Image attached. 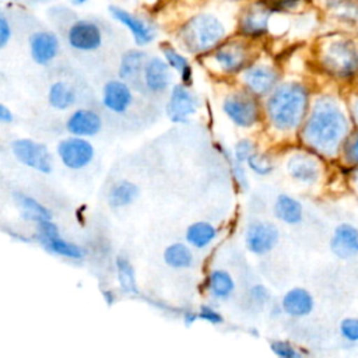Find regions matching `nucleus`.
Masks as SVG:
<instances>
[{
    "label": "nucleus",
    "mask_w": 358,
    "mask_h": 358,
    "mask_svg": "<svg viewBox=\"0 0 358 358\" xmlns=\"http://www.w3.org/2000/svg\"><path fill=\"white\" fill-rule=\"evenodd\" d=\"M348 130V122L340 106L330 98L316 101L303 127L308 145L324 155H333Z\"/></svg>",
    "instance_id": "obj_1"
},
{
    "label": "nucleus",
    "mask_w": 358,
    "mask_h": 358,
    "mask_svg": "<svg viewBox=\"0 0 358 358\" xmlns=\"http://www.w3.org/2000/svg\"><path fill=\"white\" fill-rule=\"evenodd\" d=\"M308 109V91L298 83L277 87L267 101V116L278 130H292L302 122Z\"/></svg>",
    "instance_id": "obj_2"
},
{
    "label": "nucleus",
    "mask_w": 358,
    "mask_h": 358,
    "mask_svg": "<svg viewBox=\"0 0 358 358\" xmlns=\"http://www.w3.org/2000/svg\"><path fill=\"white\" fill-rule=\"evenodd\" d=\"M224 35V25L210 14H200L190 18L180 31V39L185 48L193 53L213 49Z\"/></svg>",
    "instance_id": "obj_3"
},
{
    "label": "nucleus",
    "mask_w": 358,
    "mask_h": 358,
    "mask_svg": "<svg viewBox=\"0 0 358 358\" xmlns=\"http://www.w3.org/2000/svg\"><path fill=\"white\" fill-rule=\"evenodd\" d=\"M324 64L337 76H351L358 70V49L350 41H336L327 48Z\"/></svg>",
    "instance_id": "obj_4"
},
{
    "label": "nucleus",
    "mask_w": 358,
    "mask_h": 358,
    "mask_svg": "<svg viewBox=\"0 0 358 358\" xmlns=\"http://www.w3.org/2000/svg\"><path fill=\"white\" fill-rule=\"evenodd\" d=\"M13 154L24 165L43 173L52 171V155L46 145L29 138L15 140L11 145Z\"/></svg>",
    "instance_id": "obj_5"
},
{
    "label": "nucleus",
    "mask_w": 358,
    "mask_h": 358,
    "mask_svg": "<svg viewBox=\"0 0 358 358\" xmlns=\"http://www.w3.org/2000/svg\"><path fill=\"white\" fill-rule=\"evenodd\" d=\"M57 154L64 166L70 169H80L92 161L94 148L87 140L76 136L60 141Z\"/></svg>",
    "instance_id": "obj_6"
},
{
    "label": "nucleus",
    "mask_w": 358,
    "mask_h": 358,
    "mask_svg": "<svg viewBox=\"0 0 358 358\" xmlns=\"http://www.w3.org/2000/svg\"><path fill=\"white\" fill-rule=\"evenodd\" d=\"M224 112L241 127H249L256 123L259 110L256 102L245 94H234L224 101Z\"/></svg>",
    "instance_id": "obj_7"
},
{
    "label": "nucleus",
    "mask_w": 358,
    "mask_h": 358,
    "mask_svg": "<svg viewBox=\"0 0 358 358\" xmlns=\"http://www.w3.org/2000/svg\"><path fill=\"white\" fill-rule=\"evenodd\" d=\"M67 39L71 48L84 52L95 50L102 43V35L98 25L87 20L74 22L69 29Z\"/></svg>",
    "instance_id": "obj_8"
},
{
    "label": "nucleus",
    "mask_w": 358,
    "mask_h": 358,
    "mask_svg": "<svg viewBox=\"0 0 358 358\" xmlns=\"http://www.w3.org/2000/svg\"><path fill=\"white\" fill-rule=\"evenodd\" d=\"M278 241V229L270 222H253L246 231V246L256 255L271 250Z\"/></svg>",
    "instance_id": "obj_9"
},
{
    "label": "nucleus",
    "mask_w": 358,
    "mask_h": 358,
    "mask_svg": "<svg viewBox=\"0 0 358 358\" xmlns=\"http://www.w3.org/2000/svg\"><path fill=\"white\" fill-rule=\"evenodd\" d=\"M197 109V101L194 95L182 84L173 87L169 102L166 105V113L175 123H183L187 116L193 115Z\"/></svg>",
    "instance_id": "obj_10"
},
{
    "label": "nucleus",
    "mask_w": 358,
    "mask_h": 358,
    "mask_svg": "<svg viewBox=\"0 0 358 358\" xmlns=\"http://www.w3.org/2000/svg\"><path fill=\"white\" fill-rule=\"evenodd\" d=\"M109 13L112 14V17L115 20H117L120 24H123L124 27L129 28V31L131 32L134 41L137 45L143 46L150 43L154 36H155V29L152 25H150L148 22H145L144 20L130 14L129 11L119 8L116 6H110L109 7Z\"/></svg>",
    "instance_id": "obj_11"
},
{
    "label": "nucleus",
    "mask_w": 358,
    "mask_h": 358,
    "mask_svg": "<svg viewBox=\"0 0 358 358\" xmlns=\"http://www.w3.org/2000/svg\"><path fill=\"white\" fill-rule=\"evenodd\" d=\"M330 249L338 259H351L358 255V229L351 224H340L331 236Z\"/></svg>",
    "instance_id": "obj_12"
},
{
    "label": "nucleus",
    "mask_w": 358,
    "mask_h": 358,
    "mask_svg": "<svg viewBox=\"0 0 358 358\" xmlns=\"http://www.w3.org/2000/svg\"><path fill=\"white\" fill-rule=\"evenodd\" d=\"M31 56L38 64H48L59 50V39L52 32H35L29 39Z\"/></svg>",
    "instance_id": "obj_13"
},
{
    "label": "nucleus",
    "mask_w": 358,
    "mask_h": 358,
    "mask_svg": "<svg viewBox=\"0 0 358 358\" xmlns=\"http://www.w3.org/2000/svg\"><path fill=\"white\" fill-rule=\"evenodd\" d=\"M243 80L252 92L264 95L274 88L277 83V73L268 66L259 64L249 67L243 74Z\"/></svg>",
    "instance_id": "obj_14"
},
{
    "label": "nucleus",
    "mask_w": 358,
    "mask_h": 358,
    "mask_svg": "<svg viewBox=\"0 0 358 358\" xmlns=\"http://www.w3.org/2000/svg\"><path fill=\"white\" fill-rule=\"evenodd\" d=\"M102 102L109 110L115 113H123L131 103V91L123 81H109L103 87Z\"/></svg>",
    "instance_id": "obj_15"
},
{
    "label": "nucleus",
    "mask_w": 358,
    "mask_h": 358,
    "mask_svg": "<svg viewBox=\"0 0 358 358\" xmlns=\"http://www.w3.org/2000/svg\"><path fill=\"white\" fill-rule=\"evenodd\" d=\"M102 120L101 117L90 109H78L71 113L69 117L66 127L67 130L78 137L94 136L101 130Z\"/></svg>",
    "instance_id": "obj_16"
},
{
    "label": "nucleus",
    "mask_w": 358,
    "mask_h": 358,
    "mask_svg": "<svg viewBox=\"0 0 358 358\" xmlns=\"http://www.w3.org/2000/svg\"><path fill=\"white\" fill-rule=\"evenodd\" d=\"M168 62L159 57L150 59L144 66V81L151 91H164L171 83V70Z\"/></svg>",
    "instance_id": "obj_17"
},
{
    "label": "nucleus",
    "mask_w": 358,
    "mask_h": 358,
    "mask_svg": "<svg viewBox=\"0 0 358 358\" xmlns=\"http://www.w3.org/2000/svg\"><path fill=\"white\" fill-rule=\"evenodd\" d=\"M282 309L294 317L306 316L313 309V298L305 288H292L282 298Z\"/></svg>",
    "instance_id": "obj_18"
},
{
    "label": "nucleus",
    "mask_w": 358,
    "mask_h": 358,
    "mask_svg": "<svg viewBox=\"0 0 358 358\" xmlns=\"http://www.w3.org/2000/svg\"><path fill=\"white\" fill-rule=\"evenodd\" d=\"M246 59V49L241 43L224 45L214 53V60L224 71L228 73H235L241 70L245 66Z\"/></svg>",
    "instance_id": "obj_19"
},
{
    "label": "nucleus",
    "mask_w": 358,
    "mask_h": 358,
    "mask_svg": "<svg viewBox=\"0 0 358 358\" xmlns=\"http://www.w3.org/2000/svg\"><path fill=\"white\" fill-rule=\"evenodd\" d=\"M268 15L270 11L263 4L250 6L241 20V31L246 35H262L267 31Z\"/></svg>",
    "instance_id": "obj_20"
},
{
    "label": "nucleus",
    "mask_w": 358,
    "mask_h": 358,
    "mask_svg": "<svg viewBox=\"0 0 358 358\" xmlns=\"http://www.w3.org/2000/svg\"><path fill=\"white\" fill-rule=\"evenodd\" d=\"M288 172L296 180L313 183L319 178V165L306 154H295L288 161Z\"/></svg>",
    "instance_id": "obj_21"
},
{
    "label": "nucleus",
    "mask_w": 358,
    "mask_h": 358,
    "mask_svg": "<svg viewBox=\"0 0 358 358\" xmlns=\"http://www.w3.org/2000/svg\"><path fill=\"white\" fill-rule=\"evenodd\" d=\"M274 213L278 220L289 225L298 224L302 220V206L299 204V201L287 194H281L277 197V201L274 204Z\"/></svg>",
    "instance_id": "obj_22"
},
{
    "label": "nucleus",
    "mask_w": 358,
    "mask_h": 358,
    "mask_svg": "<svg viewBox=\"0 0 358 358\" xmlns=\"http://www.w3.org/2000/svg\"><path fill=\"white\" fill-rule=\"evenodd\" d=\"M14 197H15L18 206L22 210V215L27 220L39 222L42 220H50L52 218L50 211L45 206H42L39 201H36L35 199H32L29 196H25L22 193H15Z\"/></svg>",
    "instance_id": "obj_23"
},
{
    "label": "nucleus",
    "mask_w": 358,
    "mask_h": 358,
    "mask_svg": "<svg viewBox=\"0 0 358 358\" xmlns=\"http://www.w3.org/2000/svg\"><path fill=\"white\" fill-rule=\"evenodd\" d=\"M164 260L172 268H187L193 264V253L183 243H172L165 249Z\"/></svg>",
    "instance_id": "obj_24"
},
{
    "label": "nucleus",
    "mask_w": 358,
    "mask_h": 358,
    "mask_svg": "<svg viewBox=\"0 0 358 358\" xmlns=\"http://www.w3.org/2000/svg\"><path fill=\"white\" fill-rule=\"evenodd\" d=\"M48 101H49L50 106H53L55 109L63 110V109L70 108L74 103L76 92L66 83L57 81V83L52 84L49 94H48Z\"/></svg>",
    "instance_id": "obj_25"
},
{
    "label": "nucleus",
    "mask_w": 358,
    "mask_h": 358,
    "mask_svg": "<svg viewBox=\"0 0 358 358\" xmlns=\"http://www.w3.org/2000/svg\"><path fill=\"white\" fill-rule=\"evenodd\" d=\"M137 196H138V187L129 180H122L110 189L109 204L112 207H124L131 204Z\"/></svg>",
    "instance_id": "obj_26"
},
{
    "label": "nucleus",
    "mask_w": 358,
    "mask_h": 358,
    "mask_svg": "<svg viewBox=\"0 0 358 358\" xmlns=\"http://www.w3.org/2000/svg\"><path fill=\"white\" fill-rule=\"evenodd\" d=\"M217 235V229L204 221L192 224L186 231V241L194 248L207 246Z\"/></svg>",
    "instance_id": "obj_27"
},
{
    "label": "nucleus",
    "mask_w": 358,
    "mask_h": 358,
    "mask_svg": "<svg viewBox=\"0 0 358 358\" xmlns=\"http://www.w3.org/2000/svg\"><path fill=\"white\" fill-rule=\"evenodd\" d=\"M145 53L140 50H129L123 55L119 66V76L123 80H131L145 66Z\"/></svg>",
    "instance_id": "obj_28"
},
{
    "label": "nucleus",
    "mask_w": 358,
    "mask_h": 358,
    "mask_svg": "<svg viewBox=\"0 0 358 358\" xmlns=\"http://www.w3.org/2000/svg\"><path fill=\"white\" fill-rule=\"evenodd\" d=\"M234 280L224 270H214L208 277V288L217 298H228L234 291Z\"/></svg>",
    "instance_id": "obj_29"
},
{
    "label": "nucleus",
    "mask_w": 358,
    "mask_h": 358,
    "mask_svg": "<svg viewBox=\"0 0 358 358\" xmlns=\"http://www.w3.org/2000/svg\"><path fill=\"white\" fill-rule=\"evenodd\" d=\"M116 268H117V281H119L120 289L126 294H137L136 275L130 262L124 256H117Z\"/></svg>",
    "instance_id": "obj_30"
},
{
    "label": "nucleus",
    "mask_w": 358,
    "mask_h": 358,
    "mask_svg": "<svg viewBox=\"0 0 358 358\" xmlns=\"http://www.w3.org/2000/svg\"><path fill=\"white\" fill-rule=\"evenodd\" d=\"M162 52H164V56H165V60L168 62V64L171 67H173L176 71H179L182 81L189 85L192 83V67H190L189 62L186 60V57H183L173 48H169V46L164 48Z\"/></svg>",
    "instance_id": "obj_31"
},
{
    "label": "nucleus",
    "mask_w": 358,
    "mask_h": 358,
    "mask_svg": "<svg viewBox=\"0 0 358 358\" xmlns=\"http://www.w3.org/2000/svg\"><path fill=\"white\" fill-rule=\"evenodd\" d=\"M43 246L46 249H49L50 252L56 253V255H60V256H64V257H70V259H81L83 257V250L80 246L71 243V242H67L64 239H62L60 236H56V238H52L49 241H46L43 243Z\"/></svg>",
    "instance_id": "obj_32"
},
{
    "label": "nucleus",
    "mask_w": 358,
    "mask_h": 358,
    "mask_svg": "<svg viewBox=\"0 0 358 358\" xmlns=\"http://www.w3.org/2000/svg\"><path fill=\"white\" fill-rule=\"evenodd\" d=\"M246 162H248L249 168H250L253 172L259 173V175H267V173H270L271 169H273V165H271L270 159H268L266 155H263V154H255V152H253V154L248 158Z\"/></svg>",
    "instance_id": "obj_33"
},
{
    "label": "nucleus",
    "mask_w": 358,
    "mask_h": 358,
    "mask_svg": "<svg viewBox=\"0 0 358 358\" xmlns=\"http://www.w3.org/2000/svg\"><path fill=\"white\" fill-rule=\"evenodd\" d=\"M340 333L345 340L358 343V319L357 317L343 319L340 322Z\"/></svg>",
    "instance_id": "obj_34"
},
{
    "label": "nucleus",
    "mask_w": 358,
    "mask_h": 358,
    "mask_svg": "<svg viewBox=\"0 0 358 358\" xmlns=\"http://www.w3.org/2000/svg\"><path fill=\"white\" fill-rule=\"evenodd\" d=\"M59 236V229L56 224H53L50 220H42L38 222V239L43 245L46 241Z\"/></svg>",
    "instance_id": "obj_35"
},
{
    "label": "nucleus",
    "mask_w": 358,
    "mask_h": 358,
    "mask_svg": "<svg viewBox=\"0 0 358 358\" xmlns=\"http://www.w3.org/2000/svg\"><path fill=\"white\" fill-rule=\"evenodd\" d=\"M273 352L281 358H295L298 357V351L287 341H273L270 344Z\"/></svg>",
    "instance_id": "obj_36"
},
{
    "label": "nucleus",
    "mask_w": 358,
    "mask_h": 358,
    "mask_svg": "<svg viewBox=\"0 0 358 358\" xmlns=\"http://www.w3.org/2000/svg\"><path fill=\"white\" fill-rule=\"evenodd\" d=\"M253 154V143L249 140H241L235 145V161L242 164L246 162L248 158Z\"/></svg>",
    "instance_id": "obj_37"
},
{
    "label": "nucleus",
    "mask_w": 358,
    "mask_h": 358,
    "mask_svg": "<svg viewBox=\"0 0 358 358\" xmlns=\"http://www.w3.org/2000/svg\"><path fill=\"white\" fill-rule=\"evenodd\" d=\"M199 317H201L203 320H206V322H208L211 324H220L224 320L222 316L215 309H213L210 306H201Z\"/></svg>",
    "instance_id": "obj_38"
},
{
    "label": "nucleus",
    "mask_w": 358,
    "mask_h": 358,
    "mask_svg": "<svg viewBox=\"0 0 358 358\" xmlns=\"http://www.w3.org/2000/svg\"><path fill=\"white\" fill-rule=\"evenodd\" d=\"M345 157L350 162L358 164V133H355L345 145Z\"/></svg>",
    "instance_id": "obj_39"
},
{
    "label": "nucleus",
    "mask_w": 358,
    "mask_h": 358,
    "mask_svg": "<svg viewBox=\"0 0 358 358\" xmlns=\"http://www.w3.org/2000/svg\"><path fill=\"white\" fill-rule=\"evenodd\" d=\"M11 36V28L4 15L0 17V48H4Z\"/></svg>",
    "instance_id": "obj_40"
},
{
    "label": "nucleus",
    "mask_w": 358,
    "mask_h": 358,
    "mask_svg": "<svg viewBox=\"0 0 358 358\" xmlns=\"http://www.w3.org/2000/svg\"><path fill=\"white\" fill-rule=\"evenodd\" d=\"M252 296L255 298V301H259V302H264L267 298H268V292L264 287L262 285H256L252 288Z\"/></svg>",
    "instance_id": "obj_41"
},
{
    "label": "nucleus",
    "mask_w": 358,
    "mask_h": 358,
    "mask_svg": "<svg viewBox=\"0 0 358 358\" xmlns=\"http://www.w3.org/2000/svg\"><path fill=\"white\" fill-rule=\"evenodd\" d=\"M270 6H274L277 8H289L294 7L299 0H267Z\"/></svg>",
    "instance_id": "obj_42"
},
{
    "label": "nucleus",
    "mask_w": 358,
    "mask_h": 358,
    "mask_svg": "<svg viewBox=\"0 0 358 358\" xmlns=\"http://www.w3.org/2000/svg\"><path fill=\"white\" fill-rule=\"evenodd\" d=\"M0 120L3 123H10L13 120V115L6 105H0Z\"/></svg>",
    "instance_id": "obj_43"
},
{
    "label": "nucleus",
    "mask_w": 358,
    "mask_h": 358,
    "mask_svg": "<svg viewBox=\"0 0 358 358\" xmlns=\"http://www.w3.org/2000/svg\"><path fill=\"white\" fill-rule=\"evenodd\" d=\"M197 317H199L197 313H194V312H186V313H185V323L189 326V324H192Z\"/></svg>",
    "instance_id": "obj_44"
},
{
    "label": "nucleus",
    "mask_w": 358,
    "mask_h": 358,
    "mask_svg": "<svg viewBox=\"0 0 358 358\" xmlns=\"http://www.w3.org/2000/svg\"><path fill=\"white\" fill-rule=\"evenodd\" d=\"M351 112H352V117L355 120V123L358 124V98L352 102V106H351Z\"/></svg>",
    "instance_id": "obj_45"
},
{
    "label": "nucleus",
    "mask_w": 358,
    "mask_h": 358,
    "mask_svg": "<svg viewBox=\"0 0 358 358\" xmlns=\"http://www.w3.org/2000/svg\"><path fill=\"white\" fill-rule=\"evenodd\" d=\"M88 0H71V3L74 4V6H81V4H84V3H87Z\"/></svg>",
    "instance_id": "obj_46"
},
{
    "label": "nucleus",
    "mask_w": 358,
    "mask_h": 358,
    "mask_svg": "<svg viewBox=\"0 0 358 358\" xmlns=\"http://www.w3.org/2000/svg\"><path fill=\"white\" fill-rule=\"evenodd\" d=\"M354 180H355V183L358 185V169L354 172Z\"/></svg>",
    "instance_id": "obj_47"
}]
</instances>
